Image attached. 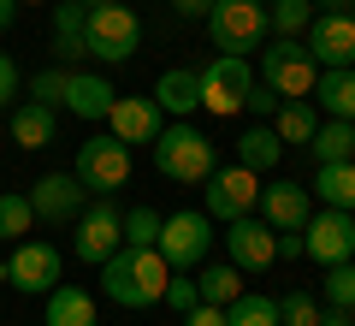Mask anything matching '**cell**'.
<instances>
[{
  "label": "cell",
  "mask_w": 355,
  "mask_h": 326,
  "mask_svg": "<svg viewBox=\"0 0 355 326\" xmlns=\"http://www.w3.org/2000/svg\"><path fill=\"white\" fill-rule=\"evenodd\" d=\"M172 13L178 18H207V13H214V0H172Z\"/></svg>",
  "instance_id": "obj_40"
},
{
  "label": "cell",
  "mask_w": 355,
  "mask_h": 326,
  "mask_svg": "<svg viewBox=\"0 0 355 326\" xmlns=\"http://www.w3.org/2000/svg\"><path fill=\"white\" fill-rule=\"evenodd\" d=\"M18 6H36V0H18Z\"/></svg>",
  "instance_id": "obj_44"
},
{
  "label": "cell",
  "mask_w": 355,
  "mask_h": 326,
  "mask_svg": "<svg viewBox=\"0 0 355 326\" xmlns=\"http://www.w3.org/2000/svg\"><path fill=\"white\" fill-rule=\"evenodd\" d=\"M53 131H60L53 107H42V101H24V107H12V142H18V149H48Z\"/></svg>",
  "instance_id": "obj_25"
},
{
  "label": "cell",
  "mask_w": 355,
  "mask_h": 326,
  "mask_svg": "<svg viewBox=\"0 0 355 326\" xmlns=\"http://www.w3.org/2000/svg\"><path fill=\"white\" fill-rule=\"evenodd\" d=\"M107 131H113L119 142H154L166 131V113L154 95H113V107H107Z\"/></svg>",
  "instance_id": "obj_16"
},
{
  "label": "cell",
  "mask_w": 355,
  "mask_h": 326,
  "mask_svg": "<svg viewBox=\"0 0 355 326\" xmlns=\"http://www.w3.org/2000/svg\"><path fill=\"white\" fill-rule=\"evenodd\" d=\"M160 302H166V309H178V314H190L196 302H202V291H196V273H172V279H166V291H160Z\"/></svg>",
  "instance_id": "obj_35"
},
{
  "label": "cell",
  "mask_w": 355,
  "mask_h": 326,
  "mask_svg": "<svg viewBox=\"0 0 355 326\" xmlns=\"http://www.w3.org/2000/svg\"><path fill=\"white\" fill-rule=\"evenodd\" d=\"M314 326H355V314H349V309H320Z\"/></svg>",
  "instance_id": "obj_41"
},
{
  "label": "cell",
  "mask_w": 355,
  "mask_h": 326,
  "mask_svg": "<svg viewBox=\"0 0 355 326\" xmlns=\"http://www.w3.org/2000/svg\"><path fill=\"white\" fill-rule=\"evenodd\" d=\"M320 297H326V309H349L355 314V261H331L326 279H320Z\"/></svg>",
  "instance_id": "obj_31"
},
{
  "label": "cell",
  "mask_w": 355,
  "mask_h": 326,
  "mask_svg": "<svg viewBox=\"0 0 355 326\" xmlns=\"http://www.w3.org/2000/svg\"><path fill=\"white\" fill-rule=\"evenodd\" d=\"M71 172H77V184H83L89 196H113V190H125V178H130V142H119L113 131L77 142Z\"/></svg>",
  "instance_id": "obj_6"
},
{
  "label": "cell",
  "mask_w": 355,
  "mask_h": 326,
  "mask_svg": "<svg viewBox=\"0 0 355 326\" xmlns=\"http://www.w3.org/2000/svg\"><path fill=\"white\" fill-rule=\"evenodd\" d=\"M279 101H284V95H272V89H266L261 77H254V83H249V95H243V107H249V113H266V119H272V113H279Z\"/></svg>",
  "instance_id": "obj_37"
},
{
  "label": "cell",
  "mask_w": 355,
  "mask_h": 326,
  "mask_svg": "<svg viewBox=\"0 0 355 326\" xmlns=\"http://www.w3.org/2000/svg\"><path fill=\"white\" fill-rule=\"evenodd\" d=\"M160 220H166V213H154V208H130V213H125V243L154 250V238H160Z\"/></svg>",
  "instance_id": "obj_33"
},
{
  "label": "cell",
  "mask_w": 355,
  "mask_h": 326,
  "mask_svg": "<svg viewBox=\"0 0 355 326\" xmlns=\"http://www.w3.org/2000/svg\"><path fill=\"white\" fill-rule=\"evenodd\" d=\"M302 48L314 54L320 72L331 65H355V13L338 6V13H314V24L302 30Z\"/></svg>",
  "instance_id": "obj_12"
},
{
  "label": "cell",
  "mask_w": 355,
  "mask_h": 326,
  "mask_svg": "<svg viewBox=\"0 0 355 326\" xmlns=\"http://www.w3.org/2000/svg\"><path fill=\"white\" fill-rule=\"evenodd\" d=\"M202 213L207 220H243V213H254V202H261V172H249V166H214V172L202 178Z\"/></svg>",
  "instance_id": "obj_8"
},
{
  "label": "cell",
  "mask_w": 355,
  "mask_h": 326,
  "mask_svg": "<svg viewBox=\"0 0 355 326\" xmlns=\"http://www.w3.org/2000/svg\"><path fill=\"white\" fill-rule=\"evenodd\" d=\"M154 101H160V113L190 119L196 107H202V72H190V65H172V72H160V83H154Z\"/></svg>",
  "instance_id": "obj_19"
},
{
  "label": "cell",
  "mask_w": 355,
  "mask_h": 326,
  "mask_svg": "<svg viewBox=\"0 0 355 326\" xmlns=\"http://www.w3.org/2000/svg\"><path fill=\"white\" fill-rule=\"evenodd\" d=\"M261 77L272 95H284V101H302V95H314V77H320V65H314V54L302 48V42H291V36H279L272 48H261Z\"/></svg>",
  "instance_id": "obj_7"
},
{
  "label": "cell",
  "mask_w": 355,
  "mask_h": 326,
  "mask_svg": "<svg viewBox=\"0 0 355 326\" xmlns=\"http://www.w3.org/2000/svg\"><path fill=\"white\" fill-rule=\"evenodd\" d=\"M314 101L326 107V119H349L355 125V65H331L314 77Z\"/></svg>",
  "instance_id": "obj_21"
},
{
  "label": "cell",
  "mask_w": 355,
  "mask_h": 326,
  "mask_svg": "<svg viewBox=\"0 0 355 326\" xmlns=\"http://www.w3.org/2000/svg\"><path fill=\"white\" fill-rule=\"evenodd\" d=\"M308 196H314L320 208L355 213V161H326V166L314 172V184H308Z\"/></svg>",
  "instance_id": "obj_20"
},
{
  "label": "cell",
  "mask_w": 355,
  "mask_h": 326,
  "mask_svg": "<svg viewBox=\"0 0 355 326\" xmlns=\"http://www.w3.org/2000/svg\"><path fill=\"white\" fill-rule=\"evenodd\" d=\"M308 149H314L320 166H326V161H355V125H349V119H326Z\"/></svg>",
  "instance_id": "obj_27"
},
{
  "label": "cell",
  "mask_w": 355,
  "mask_h": 326,
  "mask_svg": "<svg viewBox=\"0 0 355 326\" xmlns=\"http://www.w3.org/2000/svg\"><path fill=\"white\" fill-rule=\"evenodd\" d=\"M184 326H225V309H214V302H196V309L184 314Z\"/></svg>",
  "instance_id": "obj_39"
},
{
  "label": "cell",
  "mask_w": 355,
  "mask_h": 326,
  "mask_svg": "<svg viewBox=\"0 0 355 326\" xmlns=\"http://www.w3.org/2000/svg\"><path fill=\"white\" fill-rule=\"evenodd\" d=\"M18 83H24V77H18V65H12V54H0V107H6V101L18 95Z\"/></svg>",
  "instance_id": "obj_38"
},
{
  "label": "cell",
  "mask_w": 355,
  "mask_h": 326,
  "mask_svg": "<svg viewBox=\"0 0 355 326\" xmlns=\"http://www.w3.org/2000/svg\"><path fill=\"white\" fill-rule=\"evenodd\" d=\"M302 255H308V261H320V267L355 261V213H343V208L308 213V226H302Z\"/></svg>",
  "instance_id": "obj_11"
},
{
  "label": "cell",
  "mask_w": 355,
  "mask_h": 326,
  "mask_svg": "<svg viewBox=\"0 0 355 326\" xmlns=\"http://www.w3.org/2000/svg\"><path fill=\"white\" fill-rule=\"evenodd\" d=\"M30 101L60 107V101H65V72H36V77H30Z\"/></svg>",
  "instance_id": "obj_36"
},
{
  "label": "cell",
  "mask_w": 355,
  "mask_h": 326,
  "mask_svg": "<svg viewBox=\"0 0 355 326\" xmlns=\"http://www.w3.org/2000/svg\"><path fill=\"white\" fill-rule=\"evenodd\" d=\"M254 213H261L272 231H302V226H308V213H314V196H308L302 184H291V178H272V184H261Z\"/></svg>",
  "instance_id": "obj_17"
},
{
  "label": "cell",
  "mask_w": 355,
  "mask_h": 326,
  "mask_svg": "<svg viewBox=\"0 0 355 326\" xmlns=\"http://www.w3.org/2000/svg\"><path fill=\"white\" fill-rule=\"evenodd\" d=\"M83 48H89V60H101V65L137 60V48H142V18L130 13L125 0H113V6H89V18H83Z\"/></svg>",
  "instance_id": "obj_3"
},
{
  "label": "cell",
  "mask_w": 355,
  "mask_h": 326,
  "mask_svg": "<svg viewBox=\"0 0 355 326\" xmlns=\"http://www.w3.org/2000/svg\"><path fill=\"white\" fill-rule=\"evenodd\" d=\"M83 6H113V0H83Z\"/></svg>",
  "instance_id": "obj_43"
},
{
  "label": "cell",
  "mask_w": 355,
  "mask_h": 326,
  "mask_svg": "<svg viewBox=\"0 0 355 326\" xmlns=\"http://www.w3.org/2000/svg\"><path fill=\"white\" fill-rule=\"evenodd\" d=\"M196 291H202V302L225 309V302H231V297L243 291V273H237L231 261H219V267H202V273H196Z\"/></svg>",
  "instance_id": "obj_29"
},
{
  "label": "cell",
  "mask_w": 355,
  "mask_h": 326,
  "mask_svg": "<svg viewBox=\"0 0 355 326\" xmlns=\"http://www.w3.org/2000/svg\"><path fill=\"white\" fill-rule=\"evenodd\" d=\"M12 18H18V0H0V36L12 30Z\"/></svg>",
  "instance_id": "obj_42"
},
{
  "label": "cell",
  "mask_w": 355,
  "mask_h": 326,
  "mask_svg": "<svg viewBox=\"0 0 355 326\" xmlns=\"http://www.w3.org/2000/svg\"><path fill=\"white\" fill-rule=\"evenodd\" d=\"M266 18H272V30L279 36H302L308 24H314V0H266Z\"/></svg>",
  "instance_id": "obj_30"
},
{
  "label": "cell",
  "mask_w": 355,
  "mask_h": 326,
  "mask_svg": "<svg viewBox=\"0 0 355 326\" xmlns=\"http://www.w3.org/2000/svg\"><path fill=\"white\" fill-rule=\"evenodd\" d=\"M42 320L48 326H95V297H89L83 285H53L48 291V309H42Z\"/></svg>",
  "instance_id": "obj_22"
},
{
  "label": "cell",
  "mask_w": 355,
  "mask_h": 326,
  "mask_svg": "<svg viewBox=\"0 0 355 326\" xmlns=\"http://www.w3.org/2000/svg\"><path fill=\"white\" fill-rule=\"evenodd\" d=\"M225 255H231L237 273H261V267L279 261V231L266 226L261 213H243V220L225 226Z\"/></svg>",
  "instance_id": "obj_14"
},
{
  "label": "cell",
  "mask_w": 355,
  "mask_h": 326,
  "mask_svg": "<svg viewBox=\"0 0 355 326\" xmlns=\"http://www.w3.org/2000/svg\"><path fill=\"white\" fill-rule=\"evenodd\" d=\"M6 285L24 291V297H48L60 285V250L48 238H24L12 250V261H6Z\"/></svg>",
  "instance_id": "obj_13"
},
{
  "label": "cell",
  "mask_w": 355,
  "mask_h": 326,
  "mask_svg": "<svg viewBox=\"0 0 355 326\" xmlns=\"http://www.w3.org/2000/svg\"><path fill=\"white\" fill-rule=\"evenodd\" d=\"M148 149H154V172L172 178V184H202V178L219 166V161H214V142H207L196 125H184V119L166 125Z\"/></svg>",
  "instance_id": "obj_2"
},
{
  "label": "cell",
  "mask_w": 355,
  "mask_h": 326,
  "mask_svg": "<svg viewBox=\"0 0 355 326\" xmlns=\"http://www.w3.org/2000/svg\"><path fill=\"white\" fill-rule=\"evenodd\" d=\"M343 6H349V13H355V0H343Z\"/></svg>",
  "instance_id": "obj_45"
},
{
  "label": "cell",
  "mask_w": 355,
  "mask_h": 326,
  "mask_svg": "<svg viewBox=\"0 0 355 326\" xmlns=\"http://www.w3.org/2000/svg\"><path fill=\"white\" fill-rule=\"evenodd\" d=\"M279 161H284V137L272 125H249L237 137V166H249V172H272Z\"/></svg>",
  "instance_id": "obj_24"
},
{
  "label": "cell",
  "mask_w": 355,
  "mask_h": 326,
  "mask_svg": "<svg viewBox=\"0 0 355 326\" xmlns=\"http://www.w3.org/2000/svg\"><path fill=\"white\" fill-rule=\"evenodd\" d=\"M83 18H89L83 0H60V6H53V54H60L65 65L89 60V48H83Z\"/></svg>",
  "instance_id": "obj_23"
},
{
  "label": "cell",
  "mask_w": 355,
  "mask_h": 326,
  "mask_svg": "<svg viewBox=\"0 0 355 326\" xmlns=\"http://www.w3.org/2000/svg\"><path fill=\"white\" fill-rule=\"evenodd\" d=\"M30 226H36V208H30V196H18V190H0V238H24Z\"/></svg>",
  "instance_id": "obj_32"
},
{
  "label": "cell",
  "mask_w": 355,
  "mask_h": 326,
  "mask_svg": "<svg viewBox=\"0 0 355 326\" xmlns=\"http://www.w3.org/2000/svg\"><path fill=\"white\" fill-rule=\"evenodd\" d=\"M113 95L119 89L107 83V77H95V72H65V113H77V119H107V107H113Z\"/></svg>",
  "instance_id": "obj_18"
},
{
  "label": "cell",
  "mask_w": 355,
  "mask_h": 326,
  "mask_svg": "<svg viewBox=\"0 0 355 326\" xmlns=\"http://www.w3.org/2000/svg\"><path fill=\"white\" fill-rule=\"evenodd\" d=\"M207 36L219 54H249L272 36V18H266V0H214L207 13Z\"/></svg>",
  "instance_id": "obj_5"
},
{
  "label": "cell",
  "mask_w": 355,
  "mask_h": 326,
  "mask_svg": "<svg viewBox=\"0 0 355 326\" xmlns=\"http://www.w3.org/2000/svg\"><path fill=\"white\" fill-rule=\"evenodd\" d=\"M30 208H36V220H48V226H77V213L89 208V190L77 184V172H48L30 190Z\"/></svg>",
  "instance_id": "obj_15"
},
{
  "label": "cell",
  "mask_w": 355,
  "mask_h": 326,
  "mask_svg": "<svg viewBox=\"0 0 355 326\" xmlns=\"http://www.w3.org/2000/svg\"><path fill=\"white\" fill-rule=\"evenodd\" d=\"M272 131H279L284 142H314L320 119H314V107H308V95H302V101H279V113H272Z\"/></svg>",
  "instance_id": "obj_28"
},
{
  "label": "cell",
  "mask_w": 355,
  "mask_h": 326,
  "mask_svg": "<svg viewBox=\"0 0 355 326\" xmlns=\"http://www.w3.org/2000/svg\"><path fill=\"white\" fill-rule=\"evenodd\" d=\"M225 326H279V297L237 291V297L225 302Z\"/></svg>",
  "instance_id": "obj_26"
},
{
  "label": "cell",
  "mask_w": 355,
  "mask_h": 326,
  "mask_svg": "<svg viewBox=\"0 0 355 326\" xmlns=\"http://www.w3.org/2000/svg\"><path fill=\"white\" fill-rule=\"evenodd\" d=\"M166 279H172V267H166L160 250L119 243V250L101 261V285H107V297H113L119 309H154L160 291H166Z\"/></svg>",
  "instance_id": "obj_1"
},
{
  "label": "cell",
  "mask_w": 355,
  "mask_h": 326,
  "mask_svg": "<svg viewBox=\"0 0 355 326\" xmlns=\"http://www.w3.org/2000/svg\"><path fill=\"white\" fill-rule=\"evenodd\" d=\"M154 250L166 255V267L172 273H196V267L207 261V250H214V220H207L202 208H178L160 220V238H154Z\"/></svg>",
  "instance_id": "obj_4"
},
{
  "label": "cell",
  "mask_w": 355,
  "mask_h": 326,
  "mask_svg": "<svg viewBox=\"0 0 355 326\" xmlns=\"http://www.w3.org/2000/svg\"><path fill=\"white\" fill-rule=\"evenodd\" d=\"M119 243H125V213L113 208V196H89V208L77 213V261L101 267Z\"/></svg>",
  "instance_id": "obj_10"
},
{
  "label": "cell",
  "mask_w": 355,
  "mask_h": 326,
  "mask_svg": "<svg viewBox=\"0 0 355 326\" xmlns=\"http://www.w3.org/2000/svg\"><path fill=\"white\" fill-rule=\"evenodd\" d=\"M320 320V302L308 291H284L279 297V326H314Z\"/></svg>",
  "instance_id": "obj_34"
},
{
  "label": "cell",
  "mask_w": 355,
  "mask_h": 326,
  "mask_svg": "<svg viewBox=\"0 0 355 326\" xmlns=\"http://www.w3.org/2000/svg\"><path fill=\"white\" fill-rule=\"evenodd\" d=\"M249 83H254V72H249L243 54H214V60L202 65V107H207V113H219V119L243 113Z\"/></svg>",
  "instance_id": "obj_9"
}]
</instances>
